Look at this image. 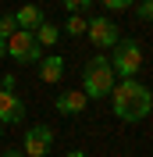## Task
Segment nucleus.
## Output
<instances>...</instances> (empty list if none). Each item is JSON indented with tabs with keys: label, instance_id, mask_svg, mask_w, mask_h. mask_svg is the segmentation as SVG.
<instances>
[{
	"label": "nucleus",
	"instance_id": "obj_1",
	"mask_svg": "<svg viewBox=\"0 0 153 157\" xmlns=\"http://www.w3.org/2000/svg\"><path fill=\"white\" fill-rule=\"evenodd\" d=\"M110 107H114V118H118V121L135 125V121L150 118L153 93H150V86L135 82V78H121V82H114V89H110Z\"/></svg>",
	"mask_w": 153,
	"mask_h": 157
},
{
	"label": "nucleus",
	"instance_id": "obj_2",
	"mask_svg": "<svg viewBox=\"0 0 153 157\" xmlns=\"http://www.w3.org/2000/svg\"><path fill=\"white\" fill-rule=\"evenodd\" d=\"M114 82H118V78H114V71H110L107 54H96L86 68H82V93H86V100H103V97H110Z\"/></svg>",
	"mask_w": 153,
	"mask_h": 157
},
{
	"label": "nucleus",
	"instance_id": "obj_3",
	"mask_svg": "<svg viewBox=\"0 0 153 157\" xmlns=\"http://www.w3.org/2000/svg\"><path fill=\"white\" fill-rule=\"evenodd\" d=\"M143 43L139 39H118L114 47H110V71H114V78L121 82V78H135L139 71H143Z\"/></svg>",
	"mask_w": 153,
	"mask_h": 157
},
{
	"label": "nucleus",
	"instance_id": "obj_4",
	"mask_svg": "<svg viewBox=\"0 0 153 157\" xmlns=\"http://www.w3.org/2000/svg\"><path fill=\"white\" fill-rule=\"evenodd\" d=\"M7 57L18 61V64H39L43 61V47L36 43L32 32L14 29V36H7Z\"/></svg>",
	"mask_w": 153,
	"mask_h": 157
},
{
	"label": "nucleus",
	"instance_id": "obj_5",
	"mask_svg": "<svg viewBox=\"0 0 153 157\" xmlns=\"http://www.w3.org/2000/svg\"><path fill=\"white\" fill-rule=\"evenodd\" d=\"M50 147H54V128H50V125L25 128V139H21V154H25V157H47Z\"/></svg>",
	"mask_w": 153,
	"mask_h": 157
},
{
	"label": "nucleus",
	"instance_id": "obj_6",
	"mask_svg": "<svg viewBox=\"0 0 153 157\" xmlns=\"http://www.w3.org/2000/svg\"><path fill=\"white\" fill-rule=\"evenodd\" d=\"M86 39L93 43V47H100V50H110L121 39V29H118L110 18H89V25H86Z\"/></svg>",
	"mask_w": 153,
	"mask_h": 157
},
{
	"label": "nucleus",
	"instance_id": "obj_7",
	"mask_svg": "<svg viewBox=\"0 0 153 157\" xmlns=\"http://www.w3.org/2000/svg\"><path fill=\"white\" fill-rule=\"evenodd\" d=\"M21 118H25V104L14 89H0V125H18Z\"/></svg>",
	"mask_w": 153,
	"mask_h": 157
},
{
	"label": "nucleus",
	"instance_id": "obj_8",
	"mask_svg": "<svg viewBox=\"0 0 153 157\" xmlns=\"http://www.w3.org/2000/svg\"><path fill=\"white\" fill-rule=\"evenodd\" d=\"M86 93H82V89H64V93H57V97H54V107L61 111V114H82V111H86Z\"/></svg>",
	"mask_w": 153,
	"mask_h": 157
},
{
	"label": "nucleus",
	"instance_id": "obj_9",
	"mask_svg": "<svg viewBox=\"0 0 153 157\" xmlns=\"http://www.w3.org/2000/svg\"><path fill=\"white\" fill-rule=\"evenodd\" d=\"M11 14H14V25H18L21 32H36L39 25L47 21V14L36 7V4H21V7H18V11H11Z\"/></svg>",
	"mask_w": 153,
	"mask_h": 157
},
{
	"label": "nucleus",
	"instance_id": "obj_10",
	"mask_svg": "<svg viewBox=\"0 0 153 157\" xmlns=\"http://www.w3.org/2000/svg\"><path fill=\"white\" fill-rule=\"evenodd\" d=\"M39 78H43L47 86L61 82V78H64V57H57V54H50V57H43V61H39Z\"/></svg>",
	"mask_w": 153,
	"mask_h": 157
},
{
	"label": "nucleus",
	"instance_id": "obj_11",
	"mask_svg": "<svg viewBox=\"0 0 153 157\" xmlns=\"http://www.w3.org/2000/svg\"><path fill=\"white\" fill-rule=\"evenodd\" d=\"M32 36H36L39 47H57V43H61V29L54 25V21H43V25L32 32Z\"/></svg>",
	"mask_w": 153,
	"mask_h": 157
},
{
	"label": "nucleus",
	"instance_id": "obj_12",
	"mask_svg": "<svg viewBox=\"0 0 153 157\" xmlns=\"http://www.w3.org/2000/svg\"><path fill=\"white\" fill-rule=\"evenodd\" d=\"M86 25H89V18L86 14H68V21H64V29H68V36H86Z\"/></svg>",
	"mask_w": 153,
	"mask_h": 157
},
{
	"label": "nucleus",
	"instance_id": "obj_13",
	"mask_svg": "<svg viewBox=\"0 0 153 157\" xmlns=\"http://www.w3.org/2000/svg\"><path fill=\"white\" fill-rule=\"evenodd\" d=\"M93 7V0H64V11L68 14H86Z\"/></svg>",
	"mask_w": 153,
	"mask_h": 157
},
{
	"label": "nucleus",
	"instance_id": "obj_14",
	"mask_svg": "<svg viewBox=\"0 0 153 157\" xmlns=\"http://www.w3.org/2000/svg\"><path fill=\"white\" fill-rule=\"evenodd\" d=\"M14 29H18V25H14V14H0V39H7V36H14Z\"/></svg>",
	"mask_w": 153,
	"mask_h": 157
},
{
	"label": "nucleus",
	"instance_id": "obj_15",
	"mask_svg": "<svg viewBox=\"0 0 153 157\" xmlns=\"http://www.w3.org/2000/svg\"><path fill=\"white\" fill-rule=\"evenodd\" d=\"M135 18L139 21H150L153 18V0H139V4H135Z\"/></svg>",
	"mask_w": 153,
	"mask_h": 157
},
{
	"label": "nucleus",
	"instance_id": "obj_16",
	"mask_svg": "<svg viewBox=\"0 0 153 157\" xmlns=\"http://www.w3.org/2000/svg\"><path fill=\"white\" fill-rule=\"evenodd\" d=\"M100 4H103L107 11H132L135 0H100Z\"/></svg>",
	"mask_w": 153,
	"mask_h": 157
},
{
	"label": "nucleus",
	"instance_id": "obj_17",
	"mask_svg": "<svg viewBox=\"0 0 153 157\" xmlns=\"http://www.w3.org/2000/svg\"><path fill=\"white\" fill-rule=\"evenodd\" d=\"M14 82H18V78L11 75V71H7V75H0V89H14Z\"/></svg>",
	"mask_w": 153,
	"mask_h": 157
},
{
	"label": "nucleus",
	"instance_id": "obj_18",
	"mask_svg": "<svg viewBox=\"0 0 153 157\" xmlns=\"http://www.w3.org/2000/svg\"><path fill=\"white\" fill-rule=\"evenodd\" d=\"M7 57V39H0V61Z\"/></svg>",
	"mask_w": 153,
	"mask_h": 157
},
{
	"label": "nucleus",
	"instance_id": "obj_19",
	"mask_svg": "<svg viewBox=\"0 0 153 157\" xmlns=\"http://www.w3.org/2000/svg\"><path fill=\"white\" fill-rule=\"evenodd\" d=\"M0 157H25V154H18V150H4Z\"/></svg>",
	"mask_w": 153,
	"mask_h": 157
},
{
	"label": "nucleus",
	"instance_id": "obj_20",
	"mask_svg": "<svg viewBox=\"0 0 153 157\" xmlns=\"http://www.w3.org/2000/svg\"><path fill=\"white\" fill-rule=\"evenodd\" d=\"M64 157H89L86 150H71V154H64Z\"/></svg>",
	"mask_w": 153,
	"mask_h": 157
},
{
	"label": "nucleus",
	"instance_id": "obj_21",
	"mask_svg": "<svg viewBox=\"0 0 153 157\" xmlns=\"http://www.w3.org/2000/svg\"><path fill=\"white\" fill-rule=\"evenodd\" d=\"M0 136H4V125H0Z\"/></svg>",
	"mask_w": 153,
	"mask_h": 157
}]
</instances>
